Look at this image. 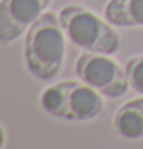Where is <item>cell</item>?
<instances>
[{"mask_svg":"<svg viewBox=\"0 0 143 149\" xmlns=\"http://www.w3.org/2000/svg\"><path fill=\"white\" fill-rule=\"evenodd\" d=\"M65 31L59 15L43 13L25 32V63L40 81L56 80L65 60Z\"/></svg>","mask_w":143,"mask_h":149,"instance_id":"obj_1","label":"cell"},{"mask_svg":"<svg viewBox=\"0 0 143 149\" xmlns=\"http://www.w3.org/2000/svg\"><path fill=\"white\" fill-rule=\"evenodd\" d=\"M59 20L66 38L83 51L112 56L122 48V36L115 26L85 6L66 5L60 9Z\"/></svg>","mask_w":143,"mask_h":149,"instance_id":"obj_2","label":"cell"},{"mask_svg":"<svg viewBox=\"0 0 143 149\" xmlns=\"http://www.w3.org/2000/svg\"><path fill=\"white\" fill-rule=\"evenodd\" d=\"M43 111L54 118L89 121L103 112V95L82 80H65L48 86L40 95Z\"/></svg>","mask_w":143,"mask_h":149,"instance_id":"obj_3","label":"cell"},{"mask_svg":"<svg viewBox=\"0 0 143 149\" xmlns=\"http://www.w3.org/2000/svg\"><path fill=\"white\" fill-rule=\"evenodd\" d=\"M75 74L79 80L108 98L122 97L129 88L125 66L108 54L83 51L75 60Z\"/></svg>","mask_w":143,"mask_h":149,"instance_id":"obj_4","label":"cell"},{"mask_svg":"<svg viewBox=\"0 0 143 149\" xmlns=\"http://www.w3.org/2000/svg\"><path fill=\"white\" fill-rule=\"evenodd\" d=\"M51 0H0V45H9L46 13Z\"/></svg>","mask_w":143,"mask_h":149,"instance_id":"obj_5","label":"cell"},{"mask_svg":"<svg viewBox=\"0 0 143 149\" xmlns=\"http://www.w3.org/2000/svg\"><path fill=\"white\" fill-rule=\"evenodd\" d=\"M112 128L126 140L143 139V106L140 98L123 103L112 118Z\"/></svg>","mask_w":143,"mask_h":149,"instance_id":"obj_6","label":"cell"},{"mask_svg":"<svg viewBox=\"0 0 143 149\" xmlns=\"http://www.w3.org/2000/svg\"><path fill=\"white\" fill-rule=\"evenodd\" d=\"M105 19L115 28L143 26V0H109Z\"/></svg>","mask_w":143,"mask_h":149,"instance_id":"obj_7","label":"cell"},{"mask_svg":"<svg viewBox=\"0 0 143 149\" xmlns=\"http://www.w3.org/2000/svg\"><path fill=\"white\" fill-rule=\"evenodd\" d=\"M126 75H128L129 88L134 92L143 95V56L133 57L125 66Z\"/></svg>","mask_w":143,"mask_h":149,"instance_id":"obj_8","label":"cell"},{"mask_svg":"<svg viewBox=\"0 0 143 149\" xmlns=\"http://www.w3.org/2000/svg\"><path fill=\"white\" fill-rule=\"evenodd\" d=\"M5 140H6V137H5V131H3V126L0 125V149L5 146Z\"/></svg>","mask_w":143,"mask_h":149,"instance_id":"obj_9","label":"cell"},{"mask_svg":"<svg viewBox=\"0 0 143 149\" xmlns=\"http://www.w3.org/2000/svg\"><path fill=\"white\" fill-rule=\"evenodd\" d=\"M139 98H140V103H142V106H143V95H142V97H139Z\"/></svg>","mask_w":143,"mask_h":149,"instance_id":"obj_10","label":"cell"}]
</instances>
